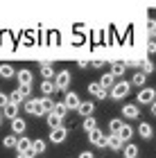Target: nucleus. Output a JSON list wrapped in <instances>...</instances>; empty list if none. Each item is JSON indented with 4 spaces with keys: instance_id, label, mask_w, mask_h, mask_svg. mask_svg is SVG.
<instances>
[{
    "instance_id": "39",
    "label": "nucleus",
    "mask_w": 156,
    "mask_h": 158,
    "mask_svg": "<svg viewBox=\"0 0 156 158\" xmlns=\"http://www.w3.org/2000/svg\"><path fill=\"white\" fill-rule=\"evenodd\" d=\"M150 111H152V115H156V102H152V104H150Z\"/></svg>"
},
{
    "instance_id": "28",
    "label": "nucleus",
    "mask_w": 156,
    "mask_h": 158,
    "mask_svg": "<svg viewBox=\"0 0 156 158\" xmlns=\"http://www.w3.org/2000/svg\"><path fill=\"white\" fill-rule=\"evenodd\" d=\"M45 120H48V127H50V129H57V127H61V118L52 115V113H48V115H45Z\"/></svg>"
},
{
    "instance_id": "41",
    "label": "nucleus",
    "mask_w": 156,
    "mask_h": 158,
    "mask_svg": "<svg viewBox=\"0 0 156 158\" xmlns=\"http://www.w3.org/2000/svg\"><path fill=\"white\" fill-rule=\"evenodd\" d=\"M2 120H5V118H2V113H0V124H2Z\"/></svg>"
},
{
    "instance_id": "15",
    "label": "nucleus",
    "mask_w": 156,
    "mask_h": 158,
    "mask_svg": "<svg viewBox=\"0 0 156 158\" xmlns=\"http://www.w3.org/2000/svg\"><path fill=\"white\" fill-rule=\"evenodd\" d=\"M0 113H2V118H9V120H16L18 118V106H14V104H7L0 109Z\"/></svg>"
},
{
    "instance_id": "34",
    "label": "nucleus",
    "mask_w": 156,
    "mask_h": 158,
    "mask_svg": "<svg viewBox=\"0 0 156 158\" xmlns=\"http://www.w3.org/2000/svg\"><path fill=\"white\" fill-rule=\"evenodd\" d=\"M7 99H9V104H14V106H18L20 102H23V99L18 97V93L14 90V93H9V95H7Z\"/></svg>"
},
{
    "instance_id": "38",
    "label": "nucleus",
    "mask_w": 156,
    "mask_h": 158,
    "mask_svg": "<svg viewBox=\"0 0 156 158\" xmlns=\"http://www.w3.org/2000/svg\"><path fill=\"white\" fill-rule=\"evenodd\" d=\"M79 158H93V152H82Z\"/></svg>"
},
{
    "instance_id": "22",
    "label": "nucleus",
    "mask_w": 156,
    "mask_h": 158,
    "mask_svg": "<svg viewBox=\"0 0 156 158\" xmlns=\"http://www.w3.org/2000/svg\"><path fill=\"white\" fill-rule=\"evenodd\" d=\"M52 115H57V118H66L68 115V109L63 106V102H54V109H52Z\"/></svg>"
},
{
    "instance_id": "36",
    "label": "nucleus",
    "mask_w": 156,
    "mask_h": 158,
    "mask_svg": "<svg viewBox=\"0 0 156 158\" xmlns=\"http://www.w3.org/2000/svg\"><path fill=\"white\" fill-rule=\"evenodd\" d=\"M9 104V99H7V95L5 93H0V109H2V106H7Z\"/></svg>"
},
{
    "instance_id": "9",
    "label": "nucleus",
    "mask_w": 156,
    "mask_h": 158,
    "mask_svg": "<svg viewBox=\"0 0 156 158\" xmlns=\"http://www.w3.org/2000/svg\"><path fill=\"white\" fill-rule=\"evenodd\" d=\"M30 149H32V140L25 138V135H20V138L16 140V154H27V156H30Z\"/></svg>"
},
{
    "instance_id": "31",
    "label": "nucleus",
    "mask_w": 156,
    "mask_h": 158,
    "mask_svg": "<svg viewBox=\"0 0 156 158\" xmlns=\"http://www.w3.org/2000/svg\"><path fill=\"white\" fill-rule=\"evenodd\" d=\"M122 124H124L122 120H111V124H109V131H111V133H120Z\"/></svg>"
},
{
    "instance_id": "40",
    "label": "nucleus",
    "mask_w": 156,
    "mask_h": 158,
    "mask_svg": "<svg viewBox=\"0 0 156 158\" xmlns=\"http://www.w3.org/2000/svg\"><path fill=\"white\" fill-rule=\"evenodd\" d=\"M16 158H30L27 154H16Z\"/></svg>"
},
{
    "instance_id": "2",
    "label": "nucleus",
    "mask_w": 156,
    "mask_h": 158,
    "mask_svg": "<svg viewBox=\"0 0 156 158\" xmlns=\"http://www.w3.org/2000/svg\"><path fill=\"white\" fill-rule=\"evenodd\" d=\"M129 90H131L129 81H116V86L111 88V99H122L129 95Z\"/></svg>"
},
{
    "instance_id": "23",
    "label": "nucleus",
    "mask_w": 156,
    "mask_h": 158,
    "mask_svg": "<svg viewBox=\"0 0 156 158\" xmlns=\"http://www.w3.org/2000/svg\"><path fill=\"white\" fill-rule=\"evenodd\" d=\"M120 140H122V142H129L131 140V135H133V129L129 127V124H122V129H120Z\"/></svg>"
},
{
    "instance_id": "19",
    "label": "nucleus",
    "mask_w": 156,
    "mask_h": 158,
    "mask_svg": "<svg viewBox=\"0 0 156 158\" xmlns=\"http://www.w3.org/2000/svg\"><path fill=\"white\" fill-rule=\"evenodd\" d=\"M88 93H91V95H95V97H100V99H106V90H102L97 81L88 84Z\"/></svg>"
},
{
    "instance_id": "37",
    "label": "nucleus",
    "mask_w": 156,
    "mask_h": 158,
    "mask_svg": "<svg viewBox=\"0 0 156 158\" xmlns=\"http://www.w3.org/2000/svg\"><path fill=\"white\" fill-rule=\"evenodd\" d=\"M147 52H150V54H154V52H156V43H154V41L147 43Z\"/></svg>"
},
{
    "instance_id": "3",
    "label": "nucleus",
    "mask_w": 156,
    "mask_h": 158,
    "mask_svg": "<svg viewBox=\"0 0 156 158\" xmlns=\"http://www.w3.org/2000/svg\"><path fill=\"white\" fill-rule=\"evenodd\" d=\"M136 102L143 104V106H150L152 102H156V90H154V88H140Z\"/></svg>"
},
{
    "instance_id": "10",
    "label": "nucleus",
    "mask_w": 156,
    "mask_h": 158,
    "mask_svg": "<svg viewBox=\"0 0 156 158\" xmlns=\"http://www.w3.org/2000/svg\"><path fill=\"white\" fill-rule=\"evenodd\" d=\"M122 115L127 120H136L140 115V111H138V104H124L122 106Z\"/></svg>"
},
{
    "instance_id": "27",
    "label": "nucleus",
    "mask_w": 156,
    "mask_h": 158,
    "mask_svg": "<svg viewBox=\"0 0 156 158\" xmlns=\"http://www.w3.org/2000/svg\"><path fill=\"white\" fill-rule=\"evenodd\" d=\"M41 75H43V81H52V79H54L52 66H41Z\"/></svg>"
},
{
    "instance_id": "6",
    "label": "nucleus",
    "mask_w": 156,
    "mask_h": 158,
    "mask_svg": "<svg viewBox=\"0 0 156 158\" xmlns=\"http://www.w3.org/2000/svg\"><path fill=\"white\" fill-rule=\"evenodd\" d=\"M106 147L113 149V152H122L124 142L120 140V135H118V133H106Z\"/></svg>"
},
{
    "instance_id": "11",
    "label": "nucleus",
    "mask_w": 156,
    "mask_h": 158,
    "mask_svg": "<svg viewBox=\"0 0 156 158\" xmlns=\"http://www.w3.org/2000/svg\"><path fill=\"white\" fill-rule=\"evenodd\" d=\"M16 79H18V86H32V73L27 68L18 70L16 73Z\"/></svg>"
},
{
    "instance_id": "14",
    "label": "nucleus",
    "mask_w": 156,
    "mask_h": 158,
    "mask_svg": "<svg viewBox=\"0 0 156 158\" xmlns=\"http://www.w3.org/2000/svg\"><path fill=\"white\" fill-rule=\"evenodd\" d=\"M77 111H79L84 118H91V115H93V111H95V104H93V102H79Z\"/></svg>"
},
{
    "instance_id": "29",
    "label": "nucleus",
    "mask_w": 156,
    "mask_h": 158,
    "mask_svg": "<svg viewBox=\"0 0 156 158\" xmlns=\"http://www.w3.org/2000/svg\"><path fill=\"white\" fill-rule=\"evenodd\" d=\"M16 93H18V97H20V99H25V97H30V95H32V86H18Z\"/></svg>"
},
{
    "instance_id": "24",
    "label": "nucleus",
    "mask_w": 156,
    "mask_h": 158,
    "mask_svg": "<svg viewBox=\"0 0 156 158\" xmlns=\"http://www.w3.org/2000/svg\"><path fill=\"white\" fill-rule=\"evenodd\" d=\"M14 75H16V70H14L9 63H2V66H0V77L2 79H11Z\"/></svg>"
},
{
    "instance_id": "25",
    "label": "nucleus",
    "mask_w": 156,
    "mask_h": 158,
    "mask_svg": "<svg viewBox=\"0 0 156 158\" xmlns=\"http://www.w3.org/2000/svg\"><path fill=\"white\" fill-rule=\"evenodd\" d=\"M41 109H43L45 115H48V113H52V109H54V99H50V97H41Z\"/></svg>"
},
{
    "instance_id": "12",
    "label": "nucleus",
    "mask_w": 156,
    "mask_h": 158,
    "mask_svg": "<svg viewBox=\"0 0 156 158\" xmlns=\"http://www.w3.org/2000/svg\"><path fill=\"white\" fill-rule=\"evenodd\" d=\"M138 135H140L143 140H150L152 135H154L152 124H147V122H140V124H138Z\"/></svg>"
},
{
    "instance_id": "18",
    "label": "nucleus",
    "mask_w": 156,
    "mask_h": 158,
    "mask_svg": "<svg viewBox=\"0 0 156 158\" xmlns=\"http://www.w3.org/2000/svg\"><path fill=\"white\" fill-rule=\"evenodd\" d=\"M25 129H27V124H25L23 118L11 120V133H25Z\"/></svg>"
},
{
    "instance_id": "20",
    "label": "nucleus",
    "mask_w": 156,
    "mask_h": 158,
    "mask_svg": "<svg viewBox=\"0 0 156 158\" xmlns=\"http://www.w3.org/2000/svg\"><path fill=\"white\" fill-rule=\"evenodd\" d=\"M145 81H147V75H143V73H140V70H138V73H136V75L131 77L129 86H138V88H145Z\"/></svg>"
},
{
    "instance_id": "16",
    "label": "nucleus",
    "mask_w": 156,
    "mask_h": 158,
    "mask_svg": "<svg viewBox=\"0 0 156 158\" xmlns=\"http://www.w3.org/2000/svg\"><path fill=\"white\" fill-rule=\"evenodd\" d=\"M97 84H100V88H102V90H109V88H113V86H116V79H113L109 73H106V75L100 77V81H97Z\"/></svg>"
},
{
    "instance_id": "26",
    "label": "nucleus",
    "mask_w": 156,
    "mask_h": 158,
    "mask_svg": "<svg viewBox=\"0 0 156 158\" xmlns=\"http://www.w3.org/2000/svg\"><path fill=\"white\" fill-rule=\"evenodd\" d=\"M82 127H84V131H86V133H91L93 129H97V122H95V118H93V115H91V118H84Z\"/></svg>"
},
{
    "instance_id": "17",
    "label": "nucleus",
    "mask_w": 156,
    "mask_h": 158,
    "mask_svg": "<svg viewBox=\"0 0 156 158\" xmlns=\"http://www.w3.org/2000/svg\"><path fill=\"white\" fill-rule=\"evenodd\" d=\"M43 152H45V140H34L32 149H30V156H41Z\"/></svg>"
},
{
    "instance_id": "33",
    "label": "nucleus",
    "mask_w": 156,
    "mask_h": 158,
    "mask_svg": "<svg viewBox=\"0 0 156 158\" xmlns=\"http://www.w3.org/2000/svg\"><path fill=\"white\" fill-rule=\"evenodd\" d=\"M140 66H143V70H140L143 75H150V73H154V63H152V61H143Z\"/></svg>"
},
{
    "instance_id": "7",
    "label": "nucleus",
    "mask_w": 156,
    "mask_h": 158,
    "mask_svg": "<svg viewBox=\"0 0 156 158\" xmlns=\"http://www.w3.org/2000/svg\"><path fill=\"white\" fill-rule=\"evenodd\" d=\"M79 95H77V93H73V90H68L66 95H63V106H66L68 111H73V109H77V106H79Z\"/></svg>"
},
{
    "instance_id": "35",
    "label": "nucleus",
    "mask_w": 156,
    "mask_h": 158,
    "mask_svg": "<svg viewBox=\"0 0 156 158\" xmlns=\"http://www.w3.org/2000/svg\"><path fill=\"white\" fill-rule=\"evenodd\" d=\"M147 32H150L152 39H156V20H150V23H147Z\"/></svg>"
},
{
    "instance_id": "1",
    "label": "nucleus",
    "mask_w": 156,
    "mask_h": 158,
    "mask_svg": "<svg viewBox=\"0 0 156 158\" xmlns=\"http://www.w3.org/2000/svg\"><path fill=\"white\" fill-rule=\"evenodd\" d=\"M70 70H59V73L54 75V90H68V86H70Z\"/></svg>"
},
{
    "instance_id": "13",
    "label": "nucleus",
    "mask_w": 156,
    "mask_h": 158,
    "mask_svg": "<svg viewBox=\"0 0 156 158\" xmlns=\"http://www.w3.org/2000/svg\"><path fill=\"white\" fill-rule=\"evenodd\" d=\"M124 70H127V66H124L122 61H113V63H111V73H109V75H111L113 79H118V77H122V75H124Z\"/></svg>"
},
{
    "instance_id": "21",
    "label": "nucleus",
    "mask_w": 156,
    "mask_h": 158,
    "mask_svg": "<svg viewBox=\"0 0 156 158\" xmlns=\"http://www.w3.org/2000/svg\"><path fill=\"white\" fill-rule=\"evenodd\" d=\"M122 154H124V158H138V147L131 145V142H127L122 147Z\"/></svg>"
},
{
    "instance_id": "4",
    "label": "nucleus",
    "mask_w": 156,
    "mask_h": 158,
    "mask_svg": "<svg viewBox=\"0 0 156 158\" xmlns=\"http://www.w3.org/2000/svg\"><path fill=\"white\" fill-rule=\"evenodd\" d=\"M25 111L30 113V115H34V118L36 115H45L43 109H41V97H30L25 102Z\"/></svg>"
},
{
    "instance_id": "5",
    "label": "nucleus",
    "mask_w": 156,
    "mask_h": 158,
    "mask_svg": "<svg viewBox=\"0 0 156 158\" xmlns=\"http://www.w3.org/2000/svg\"><path fill=\"white\" fill-rule=\"evenodd\" d=\"M88 142L93 147H106V133L102 129H93V131L88 133Z\"/></svg>"
},
{
    "instance_id": "30",
    "label": "nucleus",
    "mask_w": 156,
    "mask_h": 158,
    "mask_svg": "<svg viewBox=\"0 0 156 158\" xmlns=\"http://www.w3.org/2000/svg\"><path fill=\"white\" fill-rule=\"evenodd\" d=\"M41 93H43V95H52L54 93V84L52 81H41Z\"/></svg>"
},
{
    "instance_id": "32",
    "label": "nucleus",
    "mask_w": 156,
    "mask_h": 158,
    "mask_svg": "<svg viewBox=\"0 0 156 158\" xmlns=\"http://www.w3.org/2000/svg\"><path fill=\"white\" fill-rule=\"evenodd\" d=\"M16 140H18L16 135H7V138L2 140V145H5L7 149H16Z\"/></svg>"
},
{
    "instance_id": "8",
    "label": "nucleus",
    "mask_w": 156,
    "mask_h": 158,
    "mask_svg": "<svg viewBox=\"0 0 156 158\" xmlns=\"http://www.w3.org/2000/svg\"><path fill=\"white\" fill-rule=\"evenodd\" d=\"M66 135H68V129L66 127H57V129H50V140L54 142V145H59V142L66 140Z\"/></svg>"
}]
</instances>
